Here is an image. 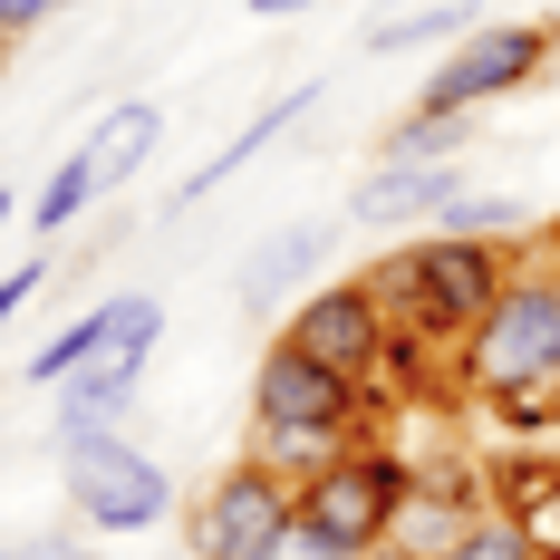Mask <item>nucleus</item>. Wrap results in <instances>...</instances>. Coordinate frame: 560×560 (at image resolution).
I'll use <instances>...</instances> for the list:
<instances>
[{
	"instance_id": "412c9836",
	"label": "nucleus",
	"mask_w": 560,
	"mask_h": 560,
	"mask_svg": "<svg viewBox=\"0 0 560 560\" xmlns=\"http://www.w3.org/2000/svg\"><path fill=\"white\" fill-rule=\"evenodd\" d=\"M261 560H348V551H338L329 532H319L310 512L290 503V522H280V532H271V551H261Z\"/></svg>"
},
{
	"instance_id": "6ab92c4d",
	"label": "nucleus",
	"mask_w": 560,
	"mask_h": 560,
	"mask_svg": "<svg viewBox=\"0 0 560 560\" xmlns=\"http://www.w3.org/2000/svg\"><path fill=\"white\" fill-rule=\"evenodd\" d=\"M522 223H532V213H522L512 194H454V203H445V223H435V232H464V242H512Z\"/></svg>"
},
{
	"instance_id": "b1692460",
	"label": "nucleus",
	"mask_w": 560,
	"mask_h": 560,
	"mask_svg": "<svg viewBox=\"0 0 560 560\" xmlns=\"http://www.w3.org/2000/svg\"><path fill=\"white\" fill-rule=\"evenodd\" d=\"M10 560H97V541H68V532H30V541H10Z\"/></svg>"
},
{
	"instance_id": "f3484780",
	"label": "nucleus",
	"mask_w": 560,
	"mask_h": 560,
	"mask_svg": "<svg viewBox=\"0 0 560 560\" xmlns=\"http://www.w3.org/2000/svg\"><path fill=\"white\" fill-rule=\"evenodd\" d=\"M88 203H97V165H88V145H78V155H58V165H49V184H39L30 203H20V232H39V242H58V232L78 223Z\"/></svg>"
},
{
	"instance_id": "6e6552de",
	"label": "nucleus",
	"mask_w": 560,
	"mask_h": 560,
	"mask_svg": "<svg viewBox=\"0 0 560 560\" xmlns=\"http://www.w3.org/2000/svg\"><path fill=\"white\" fill-rule=\"evenodd\" d=\"M252 425H338V435H377L368 387L338 377V368H319V358H300L290 338H271L261 368H252Z\"/></svg>"
},
{
	"instance_id": "1a4fd4ad",
	"label": "nucleus",
	"mask_w": 560,
	"mask_h": 560,
	"mask_svg": "<svg viewBox=\"0 0 560 560\" xmlns=\"http://www.w3.org/2000/svg\"><path fill=\"white\" fill-rule=\"evenodd\" d=\"M165 348V300L155 290H116L97 310H78L58 338L30 348V387H58L68 368H88V358H155Z\"/></svg>"
},
{
	"instance_id": "c756f323",
	"label": "nucleus",
	"mask_w": 560,
	"mask_h": 560,
	"mask_svg": "<svg viewBox=\"0 0 560 560\" xmlns=\"http://www.w3.org/2000/svg\"><path fill=\"white\" fill-rule=\"evenodd\" d=\"M0 560H10V541H0Z\"/></svg>"
},
{
	"instance_id": "f8f14e48",
	"label": "nucleus",
	"mask_w": 560,
	"mask_h": 560,
	"mask_svg": "<svg viewBox=\"0 0 560 560\" xmlns=\"http://www.w3.org/2000/svg\"><path fill=\"white\" fill-rule=\"evenodd\" d=\"M319 107V78H300V88H280V97H261V107L242 116V126H232V145L223 155H213V165H194L184 174V184H174V213H194V203H203V194H223L232 174L252 165V155H271L280 136H290V126H300V116Z\"/></svg>"
},
{
	"instance_id": "aec40b11",
	"label": "nucleus",
	"mask_w": 560,
	"mask_h": 560,
	"mask_svg": "<svg viewBox=\"0 0 560 560\" xmlns=\"http://www.w3.org/2000/svg\"><path fill=\"white\" fill-rule=\"evenodd\" d=\"M445 560H541V551H532V532H522L512 512H493V503H483L474 522H464V541H454Z\"/></svg>"
},
{
	"instance_id": "0eeeda50",
	"label": "nucleus",
	"mask_w": 560,
	"mask_h": 560,
	"mask_svg": "<svg viewBox=\"0 0 560 560\" xmlns=\"http://www.w3.org/2000/svg\"><path fill=\"white\" fill-rule=\"evenodd\" d=\"M290 503H300V483H280L271 464H223L203 493H194V512H184V541H194V560H261L271 551V532L290 522Z\"/></svg>"
},
{
	"instance_id": "a211bd4d",
	"label": "nucleus",
	"mask_w": 560,
	"mask_h": 560,
	"mask_svg": "<svg viewBox=\"0 0 560 560\" xmlns=\"http://www.w3.org/2000/svg\"><path fill=\"white\" fill-rule=\"evenodd\" d=\"M416 155H474V116H445V107L416 97V107L377 136V165H416Z\"/></svg>"
},
{
	"instance_id": "f257e3e1",
	"label": "nucleus",
	"mask_w": 560,
	"mask_h": 560,
	"mask_svg": "<svg viewBox=\"0 0 560 560\" xmlns=\"http://www.w3.org/2000/svg\"><path fill=\"white\" fill-rule=\"evenodd\" d=\"M512 261H522L512 242H464V232H416V242L377 252L368 290H377V310H387V329H396L387 377H406V368H445L454 348H464V329L503 300Z\"/></svg>"
},
{
	"instance_id": "f03ea898",
	"label": "nucleus",
	"mask_w": 560,
	"mask_h": 560,
	"mask_svg": "<svg viewBox=\"0 0 560 560\" xmlns=\"http://www.w3.org/2000/svg\"><path fill=\"white\" fill-rule=\"evenodd\" d=\"M445 368H454V396H474V406L560 387V261H541V252L512 261L503 300L464 329V348H454Z\"/></svg>"
},
{
	"instance_id": "9d476101",
	"label": "nucleus",
	"mask_w": 560,
	"mask_h": 560,
	"mask_svg": "<svg viewBox=\"0 0 560 560\" xmlns=\"http://www.w3.org/2000/svg\"><path fill=\"white\" fill-rule=\"evenodd\" d=\"M454 194H474V155H416V165H368L348 184V223L368 232H435Z\"/></svg>"
},
{
	"instance_id": "39448f33",
	"label": "nucleus",
	"mask_w": 560,
	"mask_h": 560,
	"mask_svg": "<svg viewBox=\"0 0 560 560\" xmlns=\"http://www.w3.org/2000/svg\"><path fill=\"white\" fill-rule=\"evenodd\" d=\"M68 512L88 532H155L174 512V474L136 435H88L68 445Z\"/></svg>"
},
{
	"instance_id": "20e7f679",
	"label": "nucleus",
	"mask_w": 560,
	"mask_h": 560,
	"mask_svg": "<svg viewBox=\"0 0 560 560\" xmlns=\"http://www.w3.org/2000/svg\"><path fill=\"white\" fill-rule=\"evenodd\" d=\"M406 483H416V454H396L387 435H358V445L338 454V464H319L310 483H300V512L329 532L338 551H377L396 532V503H406Z\"/></svg>"
},
{
	"instance_id": "a878e982",
	"label": "nucleus",
	"mask_w": 560,
	"mask_h": 560,
	"mask_svg": "<svg viewBox=\"0 0 560 560\" xmlns=\"http://www.w3.org/2000/svg\"><path fill=\"white\" fill-rule=\"evenodd\" d=\"M300 10H319V0H252V20H300Z\"/></svg>"
},
{
	"instance_id": "423d86ee",
	"label": "nucleus",
	"mask_w": 560,
	"mask_h": 560,
	"mask_svg": "<svg viewBox=\"0 0 560 560\" xmlns=\"http://www.w3.org/2000/svg\"><path fill=\"white\" fill-rule=\"evenodd\" d=\"M280 338H290L300 358L338 368V377H358V387L387 377V358H396V329H387V310H377V290H368V271L290 300V310H280Z\"/></svg>"
},
{
	"instance_id": "4468645a",
	"label": "nucleus",
	"mask_w": 560,
	"mask_h": 560,
	"mask_svg": "<svg viewBox=\"0 0 560 560\" xmlns=\"http://www.w3.org/2000/svg\"><path fill=\"white\" fill-rule=\"evenodd\" d=\"M155 145H165V107H155V97H126V107H107L97 126H88V165H97V194L136 184V174L155 165Z\"/></svg>"
},
{
	"instance_id": "393cba45",
	"label": "nucleus",
	"mask_w": 560,
	"mask_h": 560,
	"mask_svg": "<svg viewBox=\"0 0 560 560\" xmlns=\"http://www.w3.org/2000/svg\"><path fill=\"white\" fill-rule=\"evenodd\" d=\"M68 0H0V39H30L39 20H58Z\"/></svg>"
},
{
	"instance_id": "bb28decb",
	"label": "nucleus",
	"mask_w": 560,
	"mask_h": 560,
	"mask_svg": "<svg viewBox=\"0 0 560 560\" xmlns=\"http://www.w3.org/2000/svg\"><path fill=\"white\" fill-rule=\"evenodd\" d=\"M541 261H560V213H551V223H541Z\"/></svg>"
},
{
	"instance_id": "5701e85b",
	"label": "nucleus",
	"mask_w": 560,
	"mask_h": 560,
	"mask_svg": "<svg viewBox=\"0 0 560 560\" xmlns=\"http://www.w3.org/2000/svg\"><path fill=\"white\" fill-rule=\"evenodd\" d=\"M512 522H522V532H532V551H541V560H560V464H551V483H541V493H532V503L512 512Z\"/></svg>"
},
{
	"instance_id": "7ed1b4c3",
	"label": "nucleus",
	"mask_w": 560,
	"mask_h": 560,
	"mask_svg": "<svg viewBox=\"0 0 560 560\" xmlns=\"http://www.w3.org/2000/svg\"><path fill=\"white\" fill-rule=\"evenodd\" d=\"M551 49H560L551 20H474V30L435 58V78H416V97L445 107V116H483V107H503L512 88H532V78L551 68Z\"/></svg>"
},
{
	"instance_id": "ddd939ff",
	"label": "nucleus",
	"mask_w": 560,
	"mask_h": 560,
	"mask_svg": "<svg viewBox=\"0 0 560 560\" xmlns=\"http://www.w3.org/2000/svg\"><path fill=\"white\" fill-rule=\"evenodd\" d=\"M319 261H329V232H319V223H290V232H271V242H261V252L242 261L232 300H242L252 319H280V310L300 300V280L319 271Z\"/></svg>"
},
{
	"instance_id": "dca6fc26",
	"label": "nucleus",
	"mask_w": 560,
	"mask_h": 560,
	"mask_svg": "<svg viewBox=\"0 0 560 560\" xmlns=\"http://www.w3.org/2000/svg\"><path fill=\"white\" fill-rule=\"evenodd\" d=\"M348 445H358V435H338V425H242V454H252V464H271L280 483H310V474L338 464Z\"/></svg>"
},
{
	"instance_id": "4be33fe9",
	"label": "nucleus",
	"mask_w": 560,
	"mask_h": 560,
	"mask_svg": "<svg viewBox=\"0 0 560 560\" xmlns=\"http://www.w3.org/2000/svg\"><path fill=\"white\" fill-rule=\"evenodd\" d=\"M39 290H49V252H20V261L0 271V329H10V319H20Z\"/></svg>"
},
{
	"instance_id": "9b49d317",
	"label": "nucleus",
	"mask_w": 560,
	"mask_h": 560,
	"mask_svg": "<svg viewBox=\"0 0 560 560\" xmlns=\"http://www.w3.org/2000/svg\"><path fill=\"white\" fill-rule=\"evenodd\" d=\"M483 503H493V493H483V474H474L464 454H425L416 483H406V503H396V532H387V541H396V551H416V560H445Z\"/></svg>"
},
{
	"instance_id": "c85d7f7f",
	"label": "nucleus",
	"mask_w": 560,
	"mask_h": 560,
	"mask_svg": "<svg viewBox=\"0 0 560 560\" xmlns=\"http://www.w3.org/2000/svg\"><path fill=\"white\" fill-rule=\"evenodd\" d=\"M358 560H416V551H396V541H377V551H358Z\"/></svg>"
},
{
	"instance_id": "cd10ccee",
	"label": "nucleus",
	"mask_w": 560,
	"mask_h": 560,
	"mask_svg": "<svg viewBox=\"0 0 560 560\" xmlns=\"http://www.w3.org/2000/svg\"><path fill=\"white\" fill-rule=\"evenodd\" d=\"M10 223H20V194H10V184H0V232H10Z\"/></svg>"
},
{
	"instance_id": "2eb2a0df",
	"label": "nucleus",
	"mask_w": 560,
	"mask_h": 560,
	"mask_svg": "<svg viewBox=\"0 0 560 560\" xmlns=\"http://www.w3.org/2000/svg\"><path fill=\"white\" fill-rule=\"evenodd\" d=\"M474 20H483L474 0H416V10H377V20H368V49H377V58H416V49L445 58Z\"/></svg>"
}]
</instances>
